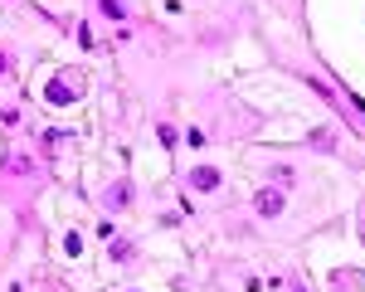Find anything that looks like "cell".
Instances as JSON below:
<instances>
[{
	"mask_svg": "<svg viewBox=\"0 0 365 292\" xmlns=\"http://www.w3.org/2000/svg\"><path fill=\"white\" fill-rule=\"evenodd\" d=\"M103 10H108V15H117V20L127 15V10H122V0H103Z\"/></svg>",
	"mask_w": 365,
	"mask_h": 292,
	"instance_id": "obj_4",
	"label": "cell"
},
{
	"mask_svg": "<svg viewBox=\"0 0 365 292\" xmlns=\"http://www.w3.org/2000/svg\"><path fill=\"white\" fill-rule=\"evenodd\" d=\"M190 185H195V190H219V170L200 166V170H195V175H190Z\"/></svg>",
	"mask_w": 365,
	"mask_h": 292,
	"instance_id": "obj_1",
	"label": "cell"
},
{
	"mask_svg": "<svg viewBox=\"0 0 365 292\" xmlns=\"http://www.w3.org/2000/svg\"><path fill=\"white\" fill-rule=\"evenodd\" d=\"M5 69H10V59H5V54H0V74H5Z\"/></svg>",
	"mask_w": 365,
	"mask_h": 292,
	"instance_id": "obj_5",
	"label": "cell"
},
{
	"mask_svg": "<svg viewBox=\"0 0 365 292\" xmlns=\"http://www.w3.org/2000/svg\"><path fill=\"white\" fill-rule=\"evenodd\" d=\"M5 170H15V175H30V170H35V161L15 151V156H5Z\"/></svg>",
	"mask_w": 365,
	"mask_h": 292,
	"instance_id": "obj_3",
	"label": "cell"
},
{
	"mask_svg": "<svg viewBox=\"0 0 365 292\" xmlns=\"http://www.w3.org/2000/svg\"><path fill=\"white\" fill-rule=\"evenodd\" d=\"M278 209H283V195H273V190L258 195V214H278Z\"/></svg>",
	"mask_w": 365,
	"mask_h": 292,
	"instance_id": "obj_2",
	"label": "cell"
}]
</instances>
